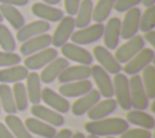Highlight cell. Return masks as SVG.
<instances>
[{"label": "cell", "instance_id": "6da1fadb", "mask_svg": "<svg viewBox=\"0 0 155 138\" xmlns=\"http://www.w3.org/2000/svg\"><path fill=\"white\" fill-rule=\"evenodd\" d=\"M130 128L128 122L122 117H104L99 120H91L85 123V130L90 134L97 137H109V136H120Z\"/></svg>", "mask_w": 155, "mask_h": 138}, {"label": "cell", "instance_id": "7a4b0ae2", "mask_svg": "<svg viewBox=\"0 0 155 138\" xmlns=\"http://www.w3.org/2000/svg\"><path fill=\"white\" fill-rule=\"evenodd\" d=\"M103 30H104L103 23H94L92 25H87L78 29L76 31H73L70 40L73 41V44L76 45L93 44L103 36Z\"/></svg>", "mask_w": 155, "mask_h": 138}, {"label": "cell", "instance_id": "3957f363", "mask_svg": "<svg viewBox=\"0 0 155 138\" xmlns=\"http://www.w3.org/2000/svg\"><path fill=\"white\" fill-rule=\"evenodd\" d=\"M113 86H114V96L115 100L117 103V107H120L124 110H130L131 107V97H130V86H128V79L125 74L117 73L115 74L113 79Z\"/></svg>", "mask_w": 155, "mask_h": 138}, {"label": "cell", "instance_id": "277c9868", "mask_svg": "<svg viewBox=\"0 0 155 138\" xmlns=\"http://www.w3.org/2000/svg\"><path fill=\"white\" fill-rule=\"evenodd\" d=\"M154 57H155V52L153 48L143 47L127 63H125V67L122 70L128 75H136L140 73L147 65L151 64V62L154 61Z\"/></svg>", "mask_w": 155, "mask_h": 138}, {"label": "cell", "instance_id": "5b68a950", "mask_svg": "<svg viewBox=\"0 0 155 138\" xmlns=\"http://www.w3.org/2000/svg\"><path fill=\"white\" fill-rule=\"evenodd\" d=\"M128 86H130L131 107H133L136 110L147 109L149 105V98L147 97V93L142 85L140 76L138 74L132 75L131 79H128Z\"/></svg>", "mask_w": 155, "mask_h": 138}, {"label": "cell", "instance_id": "8992f818", "mask_svg": "<svg viewBox=\"0 0 155 138\" xmlns=\"http://www.w3.org/2000/svg\"><path fill=\"white\" fill-rule=\"evenodd\" d=\"M145 45V41L143 36L140 35H134L130 39L126 40L125 44H122L120 47H117L115 52V59L121 64V63H127L134 54H137Z\"/></svg>", "mask_w": 155, "mask_h": 138}, {"label": "cell", "instance_id": "52a82bcc", "mask_svg": "<svg viewBox=\"0 0 155 138\" xmlns=\"http://www.w3.org/2000/svg\"><path fill=\"white\" fill-rule=\"evenodd\" d=\"M74 29H75L74 17L73 16H64L59 21L57 28L54 29L53 35H51V44L54 47H61L62 45L68 42Z\"/></svg>", "mask_w": 155, "mask_h": 138}, {"label": "cell", "instance_id": "ba28073f", "mask_svg": "<svg viewBox=\"0 0 155 138\" xmlns=\"http://www.w3.org/2000/svg\"><path fill=\"white\" fill-rule=\"evenodd\" d=\"M56 57H58V51L54 47H46L30 56H27L24 59V67L28 70H38L47 65Z\"/></svg>", "mask_w": 155, "mask_h": 138}, {"label": "cell", "instance_id": "9c48e42d", "mask_svg": "<svg viewBox=\"0 0 155 138\" xmlns=\"http://www.w3.org/2000/svg\"><path fill=\"white\" fill-rule=\"evenodd\" d=\"M61 52L65 59L76 62L79 64L90 65L93 62V57L87 50H85L80 45H76L73 42H65L64 45H62Z\"/></svg>", "mask_w": 155, "mask_h": 138}, {"label": "cell", "instance_id": "30bf717a", "mask_svg": "<svg viewBox=\"0 0 155 138\" xmlns=\"http://www.w3.org/2000/svg\"><path fill=\"white\" fill-rule=\"evenodd\" d=\"M91 76L93 77V80L97 85V91L99 92L101 97L111 98L114 96L113 80L110 79L109 74L101 65H93L91 68Z\"/></svg>", "mask_w": 155, "mask_h": 138}, {"label": "cell", "instance_id": "8fae6325", "mask_svg": "<svg viewBox=\"0 0 155 138\" xmlns=\"http://www.w3.org/2000/svg\"><path fill=\"white\" fill-rule=\"evenodd\" d=\"M142 11L136 6L126 11V15L121 22L120 28V38L127 40L134 35H137V31L139 30V18H140Z\"/></svg>", "mask_w": 155, "mask_h": 138}, {"label": "cell", "instance_id": "7c38bea8", "mask_svg": "<svg viewBox=\"0 0 155 138\" xmlns=\"http://www.w3.org/2000/svg\"><path fill=\"white\" fill-rule=\"evenodd\" d=\"M93 56L98 61L99 65L108 73V74H117L122 70L121 64L115 59V57L110 53L108 48L104 46H96L93 48Z\"/></svg>", "mask_w": 155, "mask_h": 138}, {"label": "cell", "instance_id": "4fadbf2b", "mask_svg": "<svg viewBox=\"0 0 155 138\" xmlns=\"http://www.w3.org/2000/svg\"><path fill=\"white\" fill-rule=\"evenodd\" d=\"M30 113L34 117H36L53 127H59L64 123V117L62 114H59L58 111L50 109L45 105H41V104H33L30 108Z\"/></svg>", "mask_w": 155, "mask_h": 138}, {"label": "cell", "instance_id": "5bb4252c", "mask_svg": "<svg viewBox=\"0 0 155 138\" xmlns=\"http://www.w3.org/2000/svg\"><path fill=\"white\" fill-rule=\"evenodd\" d=\"M41 100L45 102L46 105H48L51 109L58 111L59 114L68 113L70 110V104L68 99L59 93L54 92L52 88L45 87L41 90Z\"/></svg>", "mask_w": 155, "mask_h": 138}, {"label": "cell", "instance_id": "9a60e30c", "mask_svg": "<svg viewBox=\"0 0 155 138\" xmlns=\"http://www.w3.org/2000/svg\"><path fill=\"white\" fill-rule=\"evenodd\" d=\"M120 28H121V19L117 17H111L108 19L107 24L104 25L103 30V40L104 47L108 50H115L119 45L120 40Z\"/></svg>", "mask_w": 155, "mask_h": 138}, {"label": "cell", "instance_id": "2e32d148", "mask_svg": "<svg viewBox=\"0 0 155 138\" xmlns=\"http://www.w3.org/2000/svg\"><path fill=\"white\" fill-rule=\"evenodd\" d=\"M51 25L48 22L46 21H42V19H38V21H33L28 24H24L22 28H19L17 30V34H16V38L18 41L23 42L30 38H34V36H38L40 34H45L50 30Z\"/></svg>", "mask_w": 155, "mask_h": 138}, {"label": "cell", "instance_id": "e0dca14e", "mask_svg": "<svg viewBox=\"0 0 155 138\" xmlns=\"http://www.w3.org/2000/svg\"><path fill=\"white\" fill-rule=\"evenodd\" d=\"M101 100V94L97 90H90L87 93L78 97V99L71 105V113L75 116H81L86 114L97 102Z\"/></svg>", "mask_w": 155, "mask_h": 138}, {"label": "cell", "instance_id": "ac0fdd59", "mask_svg": "<svg viewBox=\"0 0 155 138\" xmlns=\"http://www.w3.org/2000/svg\"><path fill=\"white\" fill-rule=\"evenodd\" d=\"M90 90H92V82L88 79H85L62 84L58 88V93L65 98H75L87 93Z\"/></svg>", "mask_w": 155, "mask_h": 138}, {"label": "cell", "instance_id": "d6986e66", "mask_svg": "<svg viewBox=\"0 0 155 138\" xmlns=\"http://www.w3.org/2000/svg\"><path fill=\"white\" fill-rule=\"evenodd\" d=\"M69 65V61L64 57H56L53 61H51L47 65L44 67V70L41 71L40 81L44 84H51L53 82L58 75Z\"/></svg>", "mask_w": 155, "mask_h": 138}, {"label": "cell", "instance_id": "ffe728a7", "mask_svg": "<svg viewBox=\"0 0 155 138\" xmlns=\"http://www.w3.org/2000/svg\"><path fill=\"white\" fill-rule=\"evenodd\" d=\"M31 12L34 16H36L38 18L46 21V22H59L64 17V13L62 10H59L52 5H47L45 2L33 4Z\"/></svg>", "mask_w": 155, "mask_h": 138}, {"label": "cell", "instance_id": "44dd1931", "mask_svg": "<svg viewBox=\"0 0 155 138\" xmlns=\"http://www.w3.org/2000/svg\"><path fill=\"white\" fill-rule=\"evenodd\" d=\"M91 76V68L88 65L78 64V65H68L59 75L58 81L61 84L78 81V80H85Z\"/></svg>", "mask_w": 155, "mask_h": 138}, {"label": "cell", "instance_id": "7402d4cb", "mask_svg": "<svg viewBox=\"0 0 155 138\" xmlns=\"http://www.w3.org/2000/svg\"><path fill=\"white\" fill-rule=\"evenodd\" d=\"M50 45H51V35L45 33V34H40L38 36H34V38H30L23 41L19 50H21V53L27 57L46 47H50Z\"/></svg>", "mask_w": 155, "mask_h": 138}, {"label": "cell", "instance_id": "603a6c76", "mask_svg": "<svg viewBox=\"0 0 155 138\" xmlns=\"http://www.w3.org/2000/svg\"><path fill=\"white\" fill-rule=\"evenodd\" d=\"M117 109V103L113 98H105L103 100L97 102L88 111L87 116L90 120H99L109 116Z\"/></svg>", "mask_w": 155, "mask_h": 138}, {"label": "cell", "instance_id": "cb8c5ba5", "mask_svg": "<svg viewBox=\"0 0 155 138\" xmlns=\"http://www.w3.org/2000/svg\"><path fill=\"white\" fill-rule=\"evenodd\" d=\"M27 130L33 133V134H36V136H40L42 138H53L54 134L57 133L56 131V127L36 119V117H28L25 119V122H24Z\"/></svg>", "mask_w": 155, "mask_h": 138}, {"label": "cell", "instance_id": "d4e9b609", "mask_svg": "<svg viewBox=\"0 0 155 138\" xmlns=\"http://www.w3.org/2000/svg\"><path fill=\"white\" fill-rule=\"evenodd\" d=\"M28 69L24 65H11L0 70V84H15L25 80Z\"/></svg>", "mask_w": 155, "mask_h": 138}, {"label": "cell", "instance_id": "484cf974", "mask_svg": "<svg viewBox=\"0 0 155 138\" xmlns=\"http://www.w3.org/2000/svg\"><path fill=\"white\" fill-rule=\"evenodd\" d=\"M25 80H27L25 90H27L28 102H30L31 104H39L41 100V90H42L39 74L35 71L28 73Z\"/></svg>", "mask_w": 155, "mask_h": 138}, {"label": "cell", "instance_id": "4316f807", "mask_svg": "<svg viewBox=\"0 0 155 138\" xmlns=\"http://www.w3.org/2000/svg\"><path fill=\"white\" fill-rule=\"evenodd\" d=\"M126 121L145 130H153L155 127V119L144 110H128L126 115Z\"/></svg>", "mask_w": 155, "mask_h": 138}, {"label": "cell", "instance_id": "83f0119b", "mask_svg": "<svg viewBox=\"0 0 155 138\" xmlns=\"http://www.w3.org/2000/svg\"><path fill=\"white\" fill-rule=\"evenodd\" d=\"M0 13H1L2 18H5L11 24V27L16 30H18L19 28H22L25 24L23 15L18 11V8L16 6L1 4L0 5Z\"/></svg>", "mask_w": 155, "mask_h": 138}, {"label": "cell", "instance_id": "f1b7e54d", "mask_svg": "<svg viewBox=\"0 0 155 138\" xmlns=\"http://www.w3.org/2000/svg\"><path fill=\"white\" fill-rule=\"evenodd\" d=\"M5 125L11 131L15 138H33L31 133L27 130L24 122L15 114H7L5 117Z\"/></svg>", "mask_w": 155, "mask_h": 138}, {"label": "cell", "instance_id": "f546056e", "mask_svg": "<svg viewBox=\"0 0 155 138\" xmlns=\"http://www.w3.org/2000/svg\"><path fill=\"white\" fill-rule=\"evenodd\" d=\"M92 11H93V1L92 0H81L75 19V27L84 28L90 25L92 21Z\"/></svg>", "mask_w": 155, "mask_h": 138}, {"label": "cell", "instance_id": "4dcf8cb0", "mask_svg": "<svg viewBox=\"0 0 155 138\" xmlns=\"http://www.w3.org/2000/svg\"><path fill=\"white\" fill-rule=\"evenodd\" d=\"M142 85L149 99L155 98V67L149 64L142 70Z\"/></svg>", "mask_w": 155, "mask_h": 138}, {"label": "cell", "instance_id": "1f68e13d", "mask_svg": "<svg viewBox=\"0 0 155 138\" xmlns=\"http://www.w3.org/2000/svg\"><path fill=\"white\" fill-rule=\"evenodd\" d=\"M116 0H98L97 5L93 6L92 11V19L96 23H103L110 15L111 10L114 8Z\"/></svg>", "mask_w": 155, "mask_h": 138}, {"label": "cell", "instance_id": "d6a6232c", "mask_svg": "<svg viewBox=\"0 0 155 138\" xmlns=\"http://www.w3.org/2000/svg\"><path fill=\"white\" fill-rule=\"evenodd\" d=\"M0 105L6 114L17 113V108L12 94V88L7 84H0Z\"/></svg>", "mask_w": 155, "mask_h": 138}, {"label": "cell", "instance_id": "836d02e7", "mask_svg": "<svg viewBox=\"0 0 155 138\" xmlns=\"http://www.w3.org/2000/svg\"><path fill=\"white\" fill-rule=\"evenodd\" d=\"M12 94H13V99H15L17 111H24L28 108V103H29L25 85L22 81L15 82L13 87H12Z\"/></svg>", "mask_w": 155, "mask_h": 138}, {"label": "cell", "instance_id": "e575fe53", "mask_svg": "<svg viewBox=\"0 0 155 138\" xmlns=\"http://www.w3.org/2000/svg\"><path fill=\"white\" fill-rule=\"evenodd\" d=\"M155 28V5L145 8L143 13H140L139 18V30L145 33L149 30H154Z\"/></svg>", "mask_w": 155, "mask_h": 138}, {"label": "cell", "instance_id": "d590c367", "mask_svg": "<svg viewBox=\"0 0 155 138\" xmlns=\"http://www.w3.org/2000/svg\"><path fill=\"white\" fill-rule=\"evenodd\" d=\"M0 47L6 52H13L16 50V41L13 35L2 23H0Z\"/></svg>", "mask_w": 155, "mask_h": 138}, {"label": "cell", "instance_id": "8d00e7d4", "mask_svg": "<svg viewBox=\"0 0 155 138\" xmlns=\"http://www.w3.org/2000/svg\"><path fill=\"white\" fill-rule=\"evenodd\" d=\"M21 62V56L15 53V52H6V51H0V67H11L19 64Z\"/></svg>", "mask_w": 155, "mask_h": 138}, {"label": "cell", "instance_id": "74e56055", "mask_svg": "<svg viewBox=\"0 0 155 138\" xmlns=\"http://www.w3.org/2000/svg\"><path fill=\"white\" fill-rule=\"evenodd\" d=\"M150 130L145 128H127L120 134V138H151Z\"/></svg>", "mask_w": 155, "mask_h": 138}, {"label": "cell", "instance_id": "f35d334b", "mask_svg": "<svg viewBox=\"0 0 155 138\" xmlns=\"http://www.w3.org/2000/svg\"><path fill=\"white\" fill-rule=\"evenodd\" d=\"M142 2V0H116L114 8L117 12H126L127 10L136 7L137 5H139Z\"/></svg>", "mask_w": 155, "mask_h": 138}, {"label": "cell", "instance_id": "ab89813d", "mask_svg": "<svg viewBox=\"0 0 155 138\" xmlns=\"http://www.w3.org/2000/svg\"><path fill=\"white\" fill-rule=\"evenodd\" d=\"M81 0H64V8L68 16H75Z\"/></svg>", "mask_w": 155, "mask_h": 138}, {"label": "cell", "instance_id": "60d3db41", "mask_svg": "<svg viewBox=\"0 0 155 138\" xmlns=\"http://www.w3.org/2000/svg\"><path fill=\"white\" fill-rule=\"evenodd\" d=\"M0 138H15L7 126L2 122H0Z\"/></svg>", "mask_w": 155, "mask_h": 138}, {"label": "cell", "instance_id": "b9f144b4", "mask_svg": "<svg viewBox=\"0 0 155 138\" xmlns=\"http://www.w3.org/2000/svg\"><path fill=\"white\" fill-rule=\"evenodd\" d=\"M29 0H0V4H7L12 6H25Z\"/></svg>", "mask_w": 155, "mask_h": 138}, {"label": "cell", "instance_id": "7bdbcfd3", "mask_svg": "<svg viewBox=\"0 0 155 138\" xmlns=\"http://www.w3.org/2000/svg\"><path fill=\"white\" fill-rule=\"evenodd\" d=\"M71 136H73L71 130H69V128H62L61 131H58L54 134L53 138H71Z\"/></svg>", "mask_w": 155, "mask_h": 138}, {"label": "cell", "instance_id": "ee69618b", "mask_svg": "<svg viewBox=\"0 0 155 138\" xmlns=\"http://www.w3.org/2000/svg\"><path fill=\"white\" fill-rule=\"evenodd\" d=\"M149 45H151L153 47L155 46V31L154 30H149V31H145L144 34V38H143Z\"/></svg>", "mask_w": 155, "mask_h": 138}, {"label": "cell", "instance_id": "f6af8a7d", "mask_svg": "<svg viewBox=\"0 0 155 138\" xmlns=\"http://www.w3.org/2000/svg\"><path fill=\"white\" fill-rule=\"evenodd\" d=\"M140 4H143L145 7H149V6L155 5V0H142V2H140Z\"/></svg>", "mask_w": 155, "mask_h": 138}, {"label": "cell", "instance_id": "bcb514c9", "mask_svg": "<svg viewBox=\"0 0 155 138\" xmlns=\"http://www.w3.org/2000/svg\"><path fill=\"white\" fill-rule=\"evenodd\" d=\"M62 0H44V2L45 4H47V5H57V4H59Z\"/></svg>", "mask_w": 155, "mask_h": 138}, {"label": "cell", "instance_id": "7dc6e473", "mask_svg": "<svg viewBox=\"0 0 155 138\" xmlns=\"http://www.w3.org/2000/svg\"><path fill=\"white\" fill-rule=\"evenodd\" d=\"M86 136L82 133V132H76V133H74L73 136H71V138H85Z\"/></svg>", "mask_w": 155, "mask_h": 138}, {"label": "cell", "instance_id": "c3c4849f", "mask_svg": "<svg viewBox=\"0 0 155 138\" xmlns=\"http://www.w3.org/2000/svg\"><path fill=\"white\" fill-rule=\"evenodd\" d=\"M85 138H99V137H97V136H94V134H88V136L85 137Z\"/></svg>", "mask_w": 155, "mask_h": 138}, {"label": "cell", "instance_id": "681fc988", "mask_svg": "<svg viewBox=\"0 0 155 138\" xmlns=\"http://www.w3.org/2000/svg\"><path fill=\"white\" fill-rule=\"evenodd\" d=\"M151 111H153V113L155 111V102H154V103L151 104Z\"/></svg>", "mask_w": 155, "mask_h": 138}, {"label": "cell", "instance_id": "f907efd6", "mask_svg": "<svg viewBox=\"0 0 155 138\" xmlns=\"http://www.w3.org/2000/svg\"><path fill=\"white\" fill-rule=\"evenodd\" d=\"M2 19H4V18H2V16H1V13H0V23L2 22Z\"/></svg>", "mask_w": 155, "mask_h": 138}, {"label": "cell", "instance_id": "816d5d0a", "mask_svg": "<svg viewBox=\"0 0 155 138\" xmlns=\"http://www.w3.org/2000/svg\"><path fill=\"white\" fill-rule=\"evenodd\" d=\"M107 138H115L114 136H109V137H107Z\"/></svg>", "mask_w": 155, "mask_h": 138}]
</instances>
